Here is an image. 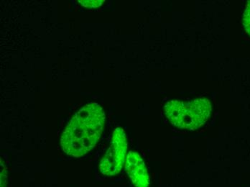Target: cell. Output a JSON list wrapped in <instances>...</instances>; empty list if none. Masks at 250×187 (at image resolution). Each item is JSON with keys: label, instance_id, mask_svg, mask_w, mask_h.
Wrapping results in <instances>:
<instances>
[{"label": "cell", "instance_id": "5", "mask_svg": "<svg viewBox=\"0 0 250 187\" xmlns=\"http://www.w3.org/2000/svg\"><path fill=\"white\" fill-rule=\"evenodd\" d=\"M104 1V0H79V2L86 8H97Z\"/></svg>", "mask_w": 250, "mask_h": 187}, {"label": "cell", "instance_id": "6", "mask_svg": "<svg viewBox=\"0 0 250 187\" xmlns=\"http://www.w3.org/2000/svg\"><path fill=\"white\" fill-rule=\"evenodd\" d=\"M243 25L247 33L250 36V1L246 6L243 15Z\"/></svg>", "mask_w": 250, "mask_h": 187}, {"label": "cell", "instance_id": "4", "mask_svg": "<svg viewBox=\"0 0 250 187\" xmlns=\"http://www.w3.org/2000/svg\"><path fill=\"white\" fill-rule=\"evenodd\" d=\"M125 169L135 187H148L150 178L141 156L136 152L129 151L126 156Z\"/></svg>", "mask_w": 250, "mask_h": 187}, {"label": "cell", "instance_id": "1", "mask_svg": "<svg viewBox=\"0 0 250 187\" xmlns=\"http://www.w3.org/2000/svg\"><path fill=\"white\" fill-rule=\"evenodd\" d=\"M104 122V112L97 103H88L79 109L62 134L64 153L76 158L87 154L100 140Z\"/></svg>", "mask_w": 250, "mask_h": 187}, {"label": "cell", "instance_id": "3", "mask_svg": "<svg viewBox=\"0 0 250 187\" xmlns=\"http://www.w3.org/2000/svg\"><path fill=\"white\" fill-rule=\"evenodd\" d=\"M127 142L123 128L117 127L113 133L110 146L100 161V171L104 176H114L123 169L125 162Z\"/></svg>", "mask_w": 250, "mask_h": 187}, {"label": "cell", "instance_id": "2", "mask_svg": "<svg viewBox=\"0 0 250 187\" xmlns=\"http://www.w3.org/2000/svg\"><path fill=\"white\" fill-rule=\"evenodd\" d=\"M167 119L175 127L193 130L204 125L211 115V103L207 99L190 102L172 100L164 107Z\"/></svg>", "mask_w": 250, "mask_h": 187}, {"label": "cell", "instance_id": "7", "mask_svg": "<svg viewBox=\"0 0 250 187\" xmlns=\"http://www.w3.org/2000/svg\"><path fill=\"white\" fill-rule=\"evenodd\" d=\"M1 187H7L8 183V171L5 164L1 161Z\"/></svg>", "mask_w": 250, "mask_h": 187}]
</instances>
